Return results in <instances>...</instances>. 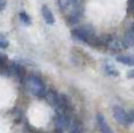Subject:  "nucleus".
<instances>
[{"label":"nucleus","mask_w":134,"mask_h":133,"mask_svg":"<svg viewBox=\"0 0 134 133\" xmlns=\"http://www.w3.org/2000/svg\"><path fill=\"white\" fill-rule=\"evenodd\" d=\"M6 0H0V11H2V9L5 8V6H6Z\"/></svg>","instance_id":"obj_12"},{"label":"nucleus","mask_w":134,"mask_h":133,"mask_svg":"<svg viewBox=\"0 0 134 133\" xmlns=\"http://www.w3.org/2000/svg\"><path fill=\"white\" fill-rule=\"evenodd\" d=\"M127 77L128 78H134V69H133V70H131V71H128V73H127Z\"/></svg>","instance_id":"obj_13"},{"label":"nucleus","mask_w":134,"mask_h":133,"mask_svg":"<svg viewBox=\"0 0 134 133\" xmlns=\"http://www.w3.org/2000/svg\"><path fill=\"white\" fill-rule=\"evenodd\" d=\"M97 123H98V126H99L100 131L103 133H112V129H111L110 125L107 124L106 119H105V117L103 116L102 113L97 114Z\"/></svg>","instance_id":"obj_5"},{"label":"nucleus","mask_w":134,"mask_h":133,"mask_svg":"<svg viewBox=\"0 0 134 133\" xmlns=\"http://www.w3.org/2000/svg\"><path fill=\"white\" fill-rule=\"evenodd\" d=\"M42 16H43V19H44L46 24L54 25V22H55V18H54L53 12L50 11V8H49L48 6L42 7Z\"/></svg>","instance_id":"obj_6"},{"label":"nucleus","mask_w":134,"mask_h":133,"mask_svg":"<svg viewBox=\"0 0 134 133\" xmlns=\"http://www.w3.org/2000/svg\"><path fill=\"white\" fill-rule=\"evenodd\" d=\"M44 97L48 101V103L56 109V106H57V104H58V101H60V95L56 92L55 90H53V89H49V90L46 91Z\"/></svg>","instance_id":"obj_4"},{"label":"nucleus","mask_w":134,"mask_h":133,"mask_svg":"<svg viewBox=\"0 0 134 133\" xmlns=\"http://www.w3.org/2000/svg\"><path fill=\"white\" fill-rule=\"evenodd\" d=\"M55 125L58 131H65L70 126V118L68 117V113L57 111V114L55 117Z\"/></svg>","instance_id":"obj_3"},{"label":"nucleus","mask_w":134,"mask_h":133,"mask_svg":"<svg viewBox=\"0 0 134 133\" xmlns=\"http://www.w3.org/2000/svg\"><path fill=\"white\" fill-rule=\"evenodd\" d=\"M113 116H114L115 120H117L119 124L121 125H131L134 121V118L132 116V113H128V112L125 111V109H122L121 106H113Z\"/></svg>","instance_id":"obj_2"},{"label":"nucleus","mask_w":134,"mask_h":133,"mask_svg":"<svg viewBox=\"0 0 134 133\" xmlns=\"http://www.w3.org/2000/svg\"><path fill=\"white\" fill-rule=\"evenodd\" d=\"M26 83H27V86H28V89H29V91L34 95V96L43 97L46 95V91H47L46 90V85L40 77L32 75L27 78Z\"/></svg>","instance_id":"obj_1"},{"label":"nucleus","mask_w":134,"mask_h":133,"mask_svg":"<svg viewBox=\"0 0 134 133\" xmlns=\"http://www.w3.org/2000/svg\"><path fill=\"white\" fill-rule=\"evenodd\" d=\"M130 33H131V34H132V36H133V40H134V24H133V26H132V28H131Z\"/></svg>","instance_id":"obj_14"},{"label":"nucleus","mask_w":134,"mask_h":133,"mask_svg":"<svg viewBox=\"0 0 134 133\" xmlns=\"http://www.w3.org/2000/svg\"><path fill=\"white\" fill-rule=\"evenodd\" d=\"M105 70H106V73L109 74V75H111V76H118V71L115 70V68L113 65L106 64L105 65Z\"/></svg>","instance_id":"obj_10"},{"label":"nucleus","mask_w":134,"mask_h":133,"mask_svg":"<svg viewBox=\"0 0 134 133\" xmlns=\"http://www.w3.org/2000/svg\"><path fill=\"white\" fill-rule=\"evenodd\" d=\"M8 47V41L5 39L2 35H0V48H7Z\"/></svg>","instance_id":"obj_11"},{"label":"nucleus","mask_w":134,"mask_h":133,"mask_svg":"<svg viewBox=\"0 0 134 133\" xmlns=\"http://www.w3.org/2000/svg\"><path fill=\"white\" fill-rule=\"evenodd\" d=\"M69 129L72 132H81L83 130V127H82L81 121H78L77 119H70V126H69Z\"/></svg>","instance_id":"obj_8"},{"label":"nucleus","mask_w":134,"mask_h":133,"mask_svg":"<svg viewBox=\"0 0 134 133\" xmlns=\"http://www.w3.org/2000/svg\"><path fill=\"white\" fill-rule=\"evenodd\" d=\"M117 61L122 64L134 66V55H118Z\"/></svg>","instance_id":"obj_7"},{"label":"nucleus","mask_w":134,"mask_h":133,"mask_svg":"<svg viewBox=\"0 0 134 133\" xmlns=\"http://www.w3.org/2000/svg\"><path fill=\"white\" fill-rule=\"evenodd\" d=\"M19 16H20V20H21V21H22V24L27 25V26H29V25H30V22H32V20H30L29 15H28L27 13H25V12H21Z\"/></svg>","instance_id":"obj_9"}]
</instances>
